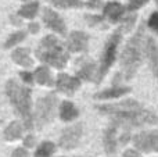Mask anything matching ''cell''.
<instances>
[{
	"label": "cell",
	"instance_id": "obj_1",
	"mask_svg": "<svg viewBox=\"0 0 158 157\" xmlns=\"http://www.w3.org/2000/svg\"><path fill=\"white\" fill-rule=\"evenodd\" d=\"M146 42H147V39L144 40V27H140L136 35H133V38L129 39L122 54H121L122 72L117 74L115 78H123L125 81H129L131 78H133L139 66L142 64L143 54L146 52Z\"/></svg>",
	"mask_w": 158,
	"mask_h": 157
},
{
	"label": "cell",
	"instance_id": "obj_2",
	"mask_svg": "<svg viewBox=\"0 0 158 157\" xmlns=\"http://www.w3.org/2000/svg\"><path fill=\"white\" fill-rule=\"evenodd\" d=\"M6 92L11 100L17 116L22 120L25 129L31 131L32 128V114H31V89L21 83L10 79L6 83Z\"/></svg>",
	"mask_w": 158,
	"mask_h": 157
},
{
	"label": "cell",
	"instance_id": "obj_3",
	"mask_svg": "<svg viewBox=\"0 0 158 157\" xmlns=\"http://www.w3.org/2000/svg\"><path fill=\"white\" fill-rule=\"evenodd\" d=\"M36 57L49 66L63 68L68 61V53L65 52L63 43L56 36L47 35L39 43L36 49Z\"/></svg>",
	"mask_w": 158,
	"mask_h": 157
},
{
	"label": "cell",
	"instance_id": "obj_4",
	"mask_svg": "<svg viewBox=\"0 0 158 157\" xmlns=\"http://www.w3.org/2000/svg\"><path fill=\"white\" fill-rule=\"evenodd\" d=\"M111 124H115L118 128L131 129L133 127H142L146 124H158V116H156L151 111L143 110L140 107L135 108V110H128L114 114Z\"/></svg>",
	"mask_w": 158,
	"mask_h": 157
},
{
	"label": "cell",
	"instance_id": "obj_5",
	"mask_svg": "<svg viewBox=\"0 0 158 157\" xmlns=\"http://www.w3.org/2000/svg\"><path fill=\"white\" fill-rule=\"evenodd\" d=\"M122 29H118L112 33L108 38V40L106 42V47L103 50V54H101V61H100V67H98L97 71V83L101 82V79L104 78V75L108 72L110 67L114 64L115 57H117V49L118 45L121 42V38H122Z\"/></svg>",
	"mask_w": 158,
	"mask_h": 157
},
{
	"label": "cell",
	"instance_id": "obj_6",
	"mask_svg": "<svg viewBox=\"0 0 158 157\" xmlns=\"http://www.w3.org/2000/svg\"><path fill=\"white\" fill-rule=\"evenodd\" d=\"M57 96L53 93L47 95V96L42 97L36 103V110H35V122L38 124L39 128L46 125L54 118V111L57 107Z\"/></svg>",
	"mask_w": 158,
	"mask_h": 157
},
{
	"label": "cell",
	"instance_id": "obj_7",
	"mask_svg": "<svg viewBox=\"0 0 158 157\" xmlns=\"http://www.w3.org/2000/svg\"><path fill=\"white\" fill-rule=\"evenodd\" d=\"M82 131H83L82 124H75L72 127H68L67 129H64V132L60 136V141H58V145H60L61 149L71 150L74 147H77L79 141H81Z\"/></svg>",
	"mask_w": 158,
	"mask_h": 157
},
{
	"label": "cell",
	"instance_id": "obj_8",
	"mask_svg": "<svg viewBox=\"0 0 158 157\" xmlns=\"http://www.w3.org/2000/svg\"><path fill=\"white\" fill-rule=\"evenodd\" d=\"M133 143L137 150L150 153L158 152V132H142L133 138Z\"/></svg>",
	"mask_w": 158,
	"mask_h": 157
},
{
	"label": "cell",
	"instance_id": "obj_9",
	"mask_svg": "<svg viewBox=\"0 0 158 157\" xmlns=\"http://www.w3.org/2000/svg\"><path fill=\"white\" fill-rule=\"evenodd\" d=\"M142 106L136 102V100H125L121 103H115V104H104V106H96V110H98L101 114H114L122 113V111L135 110V108H140Z\"/></svg>",
	"mask_w": 158,
	"mask_h": 157
},
{
	"label": "cell",
	"instance_id": "obj_10",
	"mask_svg": "<svg viewBox=\"0 0 158 157\" xmlns=\"http://www.w3.org/2000/svg\"><path fill=\"white\" fill-rule=\"evenodd\" d=\"M56 88L63 93L74 95L81 88V79L75 77H69L68 74H60L56 81Z\"/></svg>",
	"mask_w": 158,
	"mask_h": 157
},
{
	"label": "cell",
	"instance_id": "obj_11",
	"mask_svg": "<svg viewBox=\"0 0 158 157\" xmlns=\"http://www.w3.org/2000/svg\"><path fill=\"white\" fill-rule=\"evenodd\" d=\"M118 129L119 128L115 124H111L104 132V150L107 155H114L119 146V138H118Z\"/></svg>",
	"mask_w": 158,
	"mask_h": 157
},
{
	"label": "cell",
	"instance_id": "obj_12",
	"mask_svg": "<svg viewBox=\"0 0 158 157\" xmlns=\"http://www.w3.org/2000/svg\"><path fill=\"white\" fill-rule=\"evenodd\" d=\"M87 43H89V38H87L86 33L81 32V31H75V32L69 33L67 46H68L69 52L78 53V52H83V50H86Z\"/></svg>",
	"mask_w": 158,
	"mask_h": 157
},
{
	"label": "cell",
	"instance_id": "obj_13",
	"mask_svg": "<svg viewBox=\"0 0 158 157\" xmlns=\"http://www.w3.org/2000/svg\"><path fill=\"white\" fill-rule=\"evenodd\" d=\"M43 21L50 29H53L57 33H65V24L64 19L58 15L57 13H54L50 8H44L43 10Z\"/></svg>",
	"mask_w": 158,
	"mask_h": 157
},
{
	"label": "cell",
	"instance_id": "obj_14",
	"mask_svg": "<svg viewBox=\"0 0 158 157\" xmlns=\"http://www.w3.org/2000/svg\"><path fill=\"white\" fill-rule=\"evenodd\" d=\"M78 67V78L85 81H92L96 74V64L92 58L89 57H82L77 61Z\"/></svg>",
	"mask_w": 158,
	"mask_h": 157
},
{
	"label": "cell",
	"instance_id": "obj_15",
	"mask_svg": "<svg viewBox=\"0 0 158 157\" xmlns=\"http://www.w3.org/2000/svg\"><path fill=\"white\" fill-rule=\"evenodd\" d=\"M123 6L119 4V3H115V2H111L108 4L104 6V10H103V17L107 19L108 22H117L119 21V18L122 17L123 14Z\"/></svg>",
	"mask_w": 158,
	"mask_h": 157
},
{
	"label": "cell",
	"instance_id": "obj_16",
	"mask_svg": "<svg viewBox=\"0 0 158 157\" xmlns=\"http://www.w3.org/2000/svg\"><path fill=\"white\" fill-rule=\"evenodd\" d=\"M146 53H147L148 58H150L151 68H153L156 77L158 78V47L153 38H147V42H146Z\"/></svg>",
	"mask_w": 158,
	"mask_h": 157
},
{
	"label": "cell",
	"instance_id": "obj_17",
	"mask_svg": "<svg viewBox=\"0 0 158 157\" xmlns=\"http://www.w3.org/2000/svg\"><path fill=\"white\" fill-rule=\"evenodd\" d=\"M13 60L15 61L18 66H22V67H31L32 66V58H31V54H29V49L27 47H18L11 54Z\"/></svg>",
	"mask_w": 158,
	"mask_h": 157
},
{
	"label": "cell",
	"instance_id": "obj_18",
	"mask_svg": "<svg viewBox=\"0 0 158 157\" xmlns=\"http://www.w3.org/2000/svg\"><path fill=\"white\" fill-rule=\"evenodd\" d=\"M131 91L129 88H122V86H115L112 89H107V91H103L100 93H96L94 99H98V100H103V99H117V97H121L123 95H126L128 92Z\"/></svg>",
	"mask_w": 158,
	"mask_h": 157
},
{
	"label": "cell",
	"instance_id": "obj_19",
	"mask_svg": "<svg viewBox=\"0 0 158 157\" xmlns=\"http://www.w3.org/2000/svg\"><path fill=\"white\" fill-rule=\"evenodd\" d=\"M60 117L63 121H72L78 117V108L71 102H63L60 106Z\"/></svg>",
	"mask_w": 158,
	"mask_h": 157
},
{
	"label": "cell",
	"instance_id": "obj_20",
	"mask_svg": "<svg viewBox=\"0 0 158 157\" xmlns=\"http://www.w3.org/2000/svg\"><path fill=\"white\" fill-rule=\"evenodd\" d=\"M22 135V125L18 121H13L8 124V127L4 129V139L6 141H15L19 139Z\"/></svg>",
	"mask_w": 158,
	"mask_h": 157
},
{
	"label": "cell",
	"instance_id": "obj_21",
	"mask_svg": "<svg viewBox=\"0 0 158 157\" xmlns=\"http://www.w3.org/2000/svg\"><path fill=\"white\" fill-rule=\"evenodd\" d=\"M33 77H35L36 82L40 83V85H46V86L53 85V78H52V74H50L47 67H39V68L35 71Z\"/></svg>",
	"mask_w": 158,
	"mask_h": 157
},
{
	"label": "cell",
	"instance_id": "obj_22",
	"mask_svg": "<svg viewBox=\"0 0 158 157\" xmlns=\"http://www.w3.org/2000/svg\"><path fill=\"white\" fill-rule=\"evenodd\" d=\"M56 152V145L53 142H42L35 152V157H52Z\"/></svg>",
	"mask_w": 158,
	"mask_h": 157
},
{
	"label": "cell",
	"instance_id": "obj_23",
	"mask_svg": "<svg viewBox=\"0 0 158 157\" xmlns=\"http://www.w3.org/2000/svg\"><path fill=\"white\" fill-rule=\"evenodd\" d=\"M38 10H39V3L38 2H31L28 4L22 6L18 11V15L24 17V18H35L36 14H38Z\"/></svg>",
	"mask_w": 158,
	"mask_h": 157
},
{
	"label": "cell",
	"instance_id": "obj_24",
	"mask_svg": "<svg viewBox=\"0 0 158 157\" xmlns=\"http://www.w3.org/2000/svg\"><path fill=\"white\" fill-rule=\"evenodd\" d=\"M58 8H79L83 6L81 0H47Z\"/></svg>",
	"mask_w": 158,
	"mask_h": 157
},
{
	"label": "cell",
	"instance_id": "obj_25",
	"mask_svg": "<svg viewBox=\"0 0 158 157\" xmlns=\"http://www.w3.org/2000/svg\"><path fill=\"white\" fill-rule=\"evenodd\" d=\"M24 39H25V32H22V31H19V32H14V33H11V35L8 36V39L6 40L4 47L6 49L13 47V46H15V45H18L19 42H22Z\"/></svg>",
	"mask_w": 158,
	"mask_h": 157
},
{
	"label": "cell",
	"instance_id": "obj_26",
	"mask_svg": "<svg viewBox=\"0 0 158 157\" xmlns=\"http://www.w3.org/2000/svg\"><path fill=\"white\" fill-rule=\"evenodd\" d=\"M135 21H136V15H135V14H129V15L122 21V25H121L122 32H128V31H131V28L133 27Z\"/></svg>",
	"mask_w": 158,
	"mask_h": 157
},
{
	"label": "cell",
	"instance_id": "obj_27",
	"mask_svg": "<svg viewBox=\"0 0 158 157\" xmlns=\"http://www.w3.org/2000/svg\"><path fill=\"white\" fill-rule=\"evenodd\" d=\"M148 27L153 29L154 32H158V13H153L148 19Z\"/></svg>",
	"mask_w": 158,
	"mask_h": 157
},
{
	"label": "cell",
	"instance_id": "obj_28",
	"mask_svg": "<svg viewBox=\"0 0 158 157\" xmlns=\"http://www.w3.org/2000/svg\"><path fill=\"white\" fill-rule=\"evenodd\" d=\"M148 0H129V4H128V8L131 11L133 10H137L139 7H142L144 3H147Z\"/></svg>",
	"mask_w": 158,
	"mask_h": 157
},
{
	"label": "cell",
	"instance_id": "obj_29",
	"mask_svg": "<svg viewBox=\"0 0 158 157\" xmlns=\"http://www.w3.org/2000/svg\"><path fill=\"white\" fill-rule=\"evenodd\" d=\"M11 157H29V153H28L27 147H17L11 153Z\"/></svg>",
	"mask_w": 158,
	"mask_h": 157
},
{
	"label": "cell",
	"instance_id": "obj_30",
	"mask_svg": "<svg viewBox=\"0 0 158 157\" xmlns=\"http://www.w3.org/2000/svg\"><path fill=\"white\" fill-rule=\"evenodd\" d=\"M85 18L89 21V24L92 25V27H94V25H98L103 22V17H97V15H86Z\"/></svg>",
	"mask_w": 158,
	"mask_h": 157
},
{
	"label": "cell",
	"instance_id": "obj_31",
	"mask_svg": "<svg viewBox=\"0 0 158 157\" xmlns=\"http://www.w3.org/2000/svg\"><path fill=\"white\" fill-rule=\"evenodd\" d=\"M19 77H21L27 83H32V82H33V79H35V77H33V75L31 74V72H27V71L19 72Z\"/></svg>",
	"mask_w": 158,
	"mask_h": 157
},
{
	"label": "cell",
	"instance_id": "obj_32",
	"mask_svg": "<svg viewBox=\"0 0 158 157\" xmlns=\"http://www.w3.org/2000/svg\"><path fill=\"white\" fill-rule=\"evenodd\" d=\"M101 4H103V3H101V0H89L86 6H87L89 8H93V10H97L98 7H101Z\"/></svg>",
	"mask_w": 158,
	"mask_h": 157
},
{
	"label": "cell",
	"instance_id": "obj_33",
	"mask_svg": "<svg viewBox=\"0 0 158 157\" xmlns=\"http://www.w3.org/2000/svg\"><path fill=\"white\" fill-rule=\"evenodd\" d=\"M33 145H35V138H33L32 135H28L27 138L24 139V146L25 147H32Z\"/></svg>",
	"mask_w": 158,
	"mask_h": 157
},
{
	"label": "cell",
	"instance_id": "obj_34",
	"mask_svg": "<svg viewBox=\"0 0 158 157\" xmlns=\"http://www.w3.org/2000/svg\"><path fill=\"white\" fill-rule=\"evenodd\" d=\"M123 157H142V155H140L137 150H135V149H129V150H126V152L123 153Z\"/></svg>",
	"mask_w": 158,
	"mask_h": 157
},
{
	"label": "cell",
	"instance_id": "obj_35",
	"mask_svg": "<svg viewBox=\"0 0 158 157\" xmlns=\"http://www.w3.org/2000/svg\"><path fill=\"white\" fill-rule=\"evenodd\" d=\"M29 31H31V33H36L39 31V25L36 24V22H32V24H29Z\"/></svg>",
	"mask_w": 158,
	"mask_h": 157
},
{
	"label": "cell",
	"instance_id": "obj_36",
	"mask_svg": "<svg viewBox=\"0 0 158 157\" xmlns=\"http://www.w3.org/2000/svg\"><path fill=\"white\" fill-rule=\"evenodd\" d=\"M157 4H158V0H157Z\"/></svg>",
	"mask_w": 158,
	"mask_h": 157
}]
</instances>
